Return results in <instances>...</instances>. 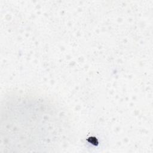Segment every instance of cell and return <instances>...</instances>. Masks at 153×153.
<instances>
[{
  "label": "cell",
  "instance_id": "6da1fadb",
  "mask_svg": "<svg viewBox=\"0 0 153 153\" xmlns=\"http://www.w3.org/2000/svg\"><path fill=\"white\" fill-rule=\"evenodd\" d=\"M67 117L51 100L14 93L1 104V148L5 151H49L68 133Z\"/></svg>",
  "mask_w": 153,
  "mask_h": 153
}]
</instances>
